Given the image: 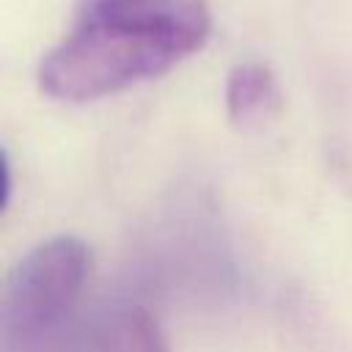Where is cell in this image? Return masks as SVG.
<instances>
[{
    "label": "cell",
    "instance_id": "obj_4",
    "mask_svg": "<svg viewBox=\"0 0 352 352\" xmlns=\"http://www.w3.org/2000/svg\"><path fill=\"white\" fill-rule=\"evenodd\" d=\"M96 352H168V344L151 314L132 308L107 327Z\"/></svg>",
    "mask_w": 352,
    "mask_h": 352
},
{
    "label": "cell",
    "instance_id": "obj_1",
    "mask_svg": "<svg viewBox=\"0 0 352 352\" xmlns=\"http://www.w3.org/2000/svg\"><path fill=\"white\" fill-rule=\"evenodd\" d=\"M212 33L206 0H85L74 30L38 66V88L88 102L165 74Z\"/></svg>",
    "mask_w": 352,
    "mask_h": 352
},
{
    "label": "cell",
    "instance_id": "obj_2",
    "mask_svg": "<svg viewBox=\"0 0 352 352\" xmlns=\"http://www.w3.org/2000/svg\"><path fill=\"white\" fill-rule=\"evenodd\" d=\"M91 275V250L72 234L52 236L28 250L8 275L3 294L6 352H38L52 344Z\"/></svg>",
    "mask_w": 352,
    "mask_h": 352
},
{
    "label": "cell",
    "instance_id": "obj_3",
    "mask_svg": "<svg viewBox=\"0 0 352 352\" xmlns=\"http://www.w3.org/2000/svg\"><path fill=\"white\" fill-rule=\"evenodd\" d=\"M228 121L239 129H256L272 121L280 110V88L264 63H239L226 80Z\"/></svg>",
    "mask_w": 352,
    "mask_h": 352
}]
</instances>
